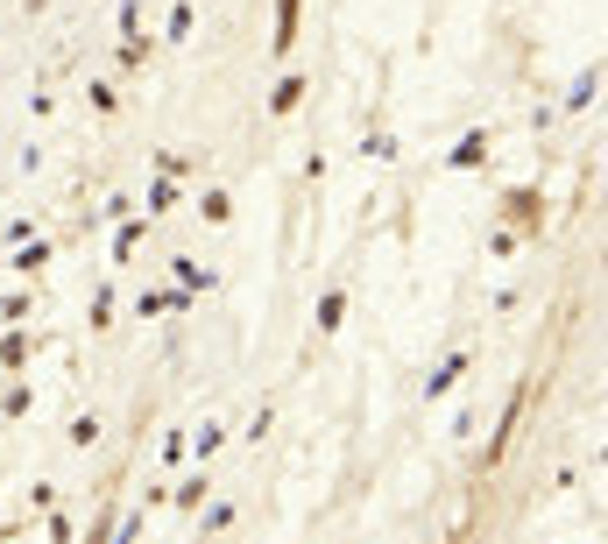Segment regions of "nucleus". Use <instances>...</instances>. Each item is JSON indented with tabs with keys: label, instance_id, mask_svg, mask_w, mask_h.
<instances>
[{
	"label": "nucleus",
	"instance_id": "nucleus-1",
	"mask_svg": "<svg viewBox=\"0 0 608 544\" xmlns=\"http://www.w3.org/2000/svg\"><path fill=\"white\" fill-rule=\"evenodd\" d=\"M460 375H467V360H446V368H439V375H432V382H425V397H446V389L460 382Z\"/></svg>",
	"mask_w": 608,
	"mask_h": 544
},
{
	"label": "nucleus",
	"instance_id": "nucleus-2",
	"mask_svg": "<svg viewBox=\"0 0 608 544\" xmlns=\"http://www.w3.org/2000/svg\"><path fill=\"white\" fill-rule=\"evenodd\" d=\"M481 156H488V134H467V142L453 149V163H460V170H467V163H481Z\"/></svg>",
	"mask_w": 608,
	"mask_h": 544
},
{
	"label": "nucleus",
	"instance_id": "nucleus-3",
	"mask_svg": "<svg viewBox=\"0 0 608 544\" xmlns=\"http://www.w3.org/2000/svg\"><path fill=\"white\" fill-rule=\"evenodd\" d=\"M298 93H305V79H284V85H276V99H270V107H276V114H290V107H298Z\"/></svg>",
	"mask_w": 608,
	"mask_h": 544
},
{
	"label": "nucleus",
	"instance_id": "nucleus-4",
	"mask_svg": "<svg viewBox=\"0 0 608 544\" xmlns=\"http://www.w3.org/2000/svg\"><path fill=\"white\" fill-rule=\"evenodd\" d=\"M43 262H50V248H43V240H28V248L14 255V269H22V276H28V269H43Z\"/></svg>",
	"mask_w": 608,
	"mask_h": 544
},
{
	"label": "nucleus",
	"instance_id": "nucleus-5",
	"mask_svg": "<svg viewBox=\"0 0 608 544\" xmlns=\"http://www.w3.org/2000/svg\"><path fill=\"white\" fill-rule=\"evenodd\" d=\"M339 311H347V297L333 291V297H325V305H319V332H333V326H339Z\"/></svg>",
	"mask_w": 608,
	"mask_h": 544
}]
</instances>
